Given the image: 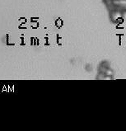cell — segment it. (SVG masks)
<instances>
[{
	"instance_id": "6da1fadb",
	"label": "cell",
	"mask_w": 126,
	"mask_h": 131,
	"mask_svg": "<svg viewBox=\"0 0 126 131\" xmlns=\"http://www.w3.org/2000/svg\"><path fill=\"white\" fill-rule=\"evenodd\" d=\"M113 5L114 7L120 11H126V0H113Z\"/></svg>"
}]
</instances>
